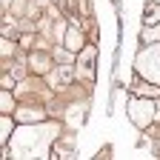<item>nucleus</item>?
Masks as SVG:
<instances>
[{
    "mask_svg": "<svg viewBox=\"0 0 160 160\" xmlns=\"http://www.w3.org/2000/svg\"><path fill=\"white\" fill-rule=\"evenodd\" d=\"M157 3H160V0H157Z\"/></svg>",
    "mask_w": 160,
    "mask_h": 160,
    "instance_id": "obj_15",
    "label": "nucleus"
},
{
    "mask_svg": "<svg viewBox=\"0 0 160 160\" xmlns=\"http://www.w3.org/2000/svg\"><path fill=\"white\" fill-rule=\"evenodd\" d=\"M63 46H66L69 52H83V49H86V37H83V32H80V26L72 23V29L63 32Z\"/></svg>",
    "mask_w": 160,
    "mask_h": 160,
    "instance_id": "obj_4",
    "label": "nucleus"
},
{
    "mask_svg": "<svg viewBox=\"0 0 160 160\" xmlns=\"http://www.w3.org/2000/svg\"><path fill=\"white\" fill-rule=\"evenodd\" d=\"M154 117H157V112L152 106V100H143V94L134 97L132 103H129V120L134 123V129H146Z\"/></svg>",
    "mask_w": 160,
    "mask_h": 160,
    "instance_id": "obj_1",
    "label": "nucleus"
},
{
    "mask_svg": "<svg viewBox=\"0 0 160 160\" xmlns=\"http://www.w3.org/2000/svg\"><path fill=\"white\" fill-rule=\"evenodd\" d=\"M143 23H146V26L160 23V3H157V0H154L152 6H146V12H143Z\"/></svg>",
    "mask_w": 160,
    "mask_h": 160,
    "instance_id": "obj_6",
    "label": "nucleus"
},
{
    "mask_svg": "<svg viewBox=\"0 0 160 160\" xmlns=\"http://www.w3.org/2000/svg\"><path fill=\"white\" fill-rule=\"evenodd\" d=\"M20 46H23V49H32L34 46V34L29 32V34H20Z\"/></svg>",
    "mask_w": 160,
    "mask_h": 160,
    "instance_id": "obj_11",
    "label": "nucleus"
},
{
    "mask_svg": "<svg viewBox=\"0 0 160 160\" xmlns=\"http://www.w3.org/2000/svg\"><path fill=\"white\" fill-rule=\"evenodd\" d=\"M57 3H60V0H57Z\"/></svg>",
    "mask_w": 160,
    "mask_h": 160,
    "instance_id": "obj_14",
    "label": "nucleus"
},
{
    "mask_svg": "<svg viewBox=\"0 0 160 160\" xmlns=\"http://www.w3.org/2000/svg\"><path fill=\"white\" fill-rule=\"evenodd\" d=\"M140 40H143V43H160V23L146 26L143 32H140Z\"/></svg>",
    "mask_w": 160,
    "mask_h": 160,
    "instance_id": "obj_7",
    "label": "nucleus"
},
{
    "mask_svg": "<svg viewBox=\"0 0 160 160\" xmlns=\"http://www.w3.org/2000/svg\"><path fill=\"white\" fill-rule=\"evenodd\" d=\"M137 72H143L146 77L154 80V83H160V49L157 46H152V49L137 54Z\"/></svg>",
    "mask_w": 160,
    "mask_h": 160,
    "instance_id": "obj_2",
    "label": "nucleus"
},
{
    "mask_svg": "<svg viewBox=\"0 0 160 160\" xmlns=\"http://www.w3.org/2000/svg\"><path fill=\"white\" fill-rule=\"evenodd\" d=\"M0 132H3V143H6V140H9L12 134H14V120L3 114V123H0Z\"/></svg>",
    "mask_w": 160,
    "mask_h": 160,
    "instance_id": "obj_10",
    "label": "nucleus"
},
{
    "mask_svg": "<svg viewBox=\"0 0 160 160\" xmlns=\"http://www.w3.org/2000/svg\"><path fill=\"white\" fill-rule=\"evenodd\" d=\"M6 3H9V0H3V6H6Z\"/></svg>",
    "mask_w": 160,
    "mask_h": 160,
    "instance_id": "obj_13",
    "label": "nucleus"
},
{
    "mask_svg": "<svg viewBox=\"0 0 160 160\" xmlns=\"http://www.w3.org/2000/svg\"><path fill=\"white\" fill-rule=\"evenodd\" d=\"M32 66H34L37 74H43V72L49 69V54H34V57H32Z\"/></svg>",
    "mask_w": 160,
    "mask_h": 160,
    "instance_id": "obj_9",
    "label": "nucleus"
},
{
    "mask_svg": "<svg viewBox=\"0 0 160 160\" xmlns=\"http://www.w3.org/2000/svg\"><path fill=\"white\" fill-rule=\"evenodd\" d=\"M0 106H3V114H9V112H17V106H14V94H12V89H3V97H0Z\"/></svg>",
    "mask_w": 160,
    "mask_h": 160,
    "instance_id": "obj_8",
    "label": "nucleus"
},
{
    "mask_svg": "<svg viewBox=\"0 0 160 160\" xmlns=\"http://www.w3.org/2000/svg\"><path fill=\"white\" fill-rule=\"evenodd\" d=\"M0 86H3V89H14V77L12 74H3V77H0Z\"/></svg>",
    "mask_w": 160,
    "mask_h": 160,
    "instance_id": "obj_12",
    "label": "nucleus"
},
{
    "mask_svg": "<svg viewBox=\"0 0 160 160\" xmlns=\"http://www.w3.org/2000/svg\"><path fill=\"white\" fill-rule=\"evenodd\" d=\"M94 46H86L83 52H80V63H77V74L86 80V83H92L94 80V74H92V63H94Z\"/></svg>",
    "mask_w": 160,
    "mask_h": 160,
    "instance_id": "obj_3",
    "label": "nucleus"
},
{
    "mask_svg": "<svg viewBox=\"0 0 160 160\" xmlns=\"http://www.w3.org/2000/svg\"><path fill=\"white\" fill-rule=\"evenodd\" d=\"M46 114L40 112V109H17V120L20 123H40Z\"/></svg>",
    "mask_w": 160,
    "mask_h": 160,
    "instance_id": "obj_5",
    "label": "nucleus"
}]
</instances>
